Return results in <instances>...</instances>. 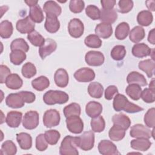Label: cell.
I'll list each match as a JSON object with an SVG mask.
<instances>
[{"instance_id":"cell-47","label":"cell","mask_w":155,"mask_h":155,"mask_svg":"<svg viewBox=\"0 0 155 155\" xmlns=\"http://www.w3.org/2000/svg\"><path fill=\"white\" fill-rule=\"evenodd\" d=\"M44 135L48 143L51 145H56L61 137L59 132L56 130H47L45 132Z\"/></svg>"},{"instance_id":"cell-7","label":"cell","mask_w":155,"mask_h":155,"mask_svg":"<svg viewBox=\"0 0 155 155\" xmlns=\"http://www.w3.org/2000/svg\"><path fill=\"white\" fill-rule=\"evenodd\" d=\"M130 134L132 137L149 139L152 137V130L142 124H137L131 127Z\"/></svg>"},{"instance_id":"cell-50","label":"cell","mask_w":155,"mask_h":155,"mask_svg":"<svg viewBox=\"0 0 155 155\" xmlns=\"http://www.w3.org/2000/svg\"><path fill=\"white\" fill-rule=\"evenodd\" d=\"M85 7V2L82 0H71L69 3V8L74 13L82 12Z\"/></svg>"},{"instance_id":"cell-57","label":"cell","mask_w":155,"mask_h":155,"mask_svg":"<svg viewBox=\"0 0 155 155\" xmlns=\"http://www.w3.org/2000/svg\"><path fill=\"white\" fill-rule=\"evenodd\" d=\"M19 93L22 96L24 102L26 103H32L36 99L35 94L31 91H21Z\"/></svg>"},{"instance_id":"cell-21","label":"cell","mask_w":155,"mask_h":155,"mask_svg":"<svg viewBox=\"0 0 155 155\" xmlns=\"http://www.w3.org/2000/svg\"><path fill=\"white\" fill-rule=\"evenodd\" d=\"M95 33L97 36L103 39L110 38L113 33V28L111 24L101 22L98 24L95 28Z\"/></svg>"},{"instance_id":"cell-22","label":"cell","mask_w":155,"mask_h":155,"mask_svg":"<svg viewBox=\"0 0 155 155\" xmlns=\"http://www.w3.org/2000/svg\"><path fill=\"white\" fill-rule=\"evenodd\" d=\"M112 121L114 125L122 128L124 130L128 129L131 125L130 118L124 113L114 114L112 117Z\"/></svg>"},{"instance_id":"cell-39","label":"cell","mask_w":155,"mask_h":155,"mask_svg":"<svg viewBox=\"0 0 155 155\" xmlns=\"http://www.w3.org/2000/svg\"><path fill=\"white\" fill-rule=\"evenodd\" d=\"M125 130L115 125H113L108 132L110 139L113 141L121 140L125 137Z\"/></svg>"},{"instance_id":"cell-29","label":"cell","mask_w":155,"mask_h":155,"mask_svg":"<svg viewBox=\"0 0 155 155\" xmlns=\"http://www.w3.org/2000/svg\"><path fill=\"white\" fill-rule=\"evenodd\" d=\"M139 68L144 71L147 76L151 78L154 73L155 62L152 59H145L140 61L138 64Z\"/></svg>"},{"instance_id":"cell-41","label":"cell","mask_w":155,"mask_h":155,"mask_svg":"<svg viewBox=\"0 0 155 155\" xmlns=\"http://www.w3.org/2000/svg\"><path fill=\"white\" fill-rule=\"evenodd\" d=\"M90 125L91 129L94 132L101 133L105 129V122L102 116H99L91 120Z\"/></svg>"},{"instance_id":"cell-19","label":"cell","mask_w":155,"mask_h":155,"mask_svg":"<svg viewBox=\"0 0 155 155\" xmlns=\"http://www.w3.org/2000/svg\"><path fill=\"white\" fill-rule=\"evenodd\" d=\"M22 117V113L17 111H11L7 113L5 122L11 128H17L20 125Z\"/></svg>"},{"instance_id":"cell-58","label":"cell","mask_w":155,"mask_h":155,"mask_svg":"<svg viewBox=\"0 0 155 155\" xmlns=\"http://www.w3.org/2000/svg\"><path fill=\"white\" fill-rule=\"evenodd\" d=\"M115 0H101V3L103 9L111 10L113 9L116 4Z\"/></svg>"},{"instance_id":"cell-8","label":"cell","mask_w":155,"mask_h":155,"mask_svg":"<svg viewBox=\"0 0 155 155\" xmlns=\"http://www.w3.org/2000/svg\"><path fill=\"white\" fill-rule=\"evenodd\" d=\"M39 114L36 111H27L23 117L22 125L27 130H33L39 125Z\"/></svg>"},{"instance_id":"cell-45","label":"cell","mask_w":155,"mask_h":155,"mask_svg":"<svg viewBox=\"0 0 155 155\" xmlns=\"http://www.w3.org/2000/svg\"><path fill=\"white\" fill-rule=\"evenodd\" d=\"M126 55L125 47L122 45L114 46L111 51V56L115 61L122 60Z\"/></svg>"},{"instance_id":"cell-26","label":"cell","mask_w":155,"mask_h":155,"mask_svg":"<svg viewBox=\"0 0 155 155\" xmlns=\"http://www.w3.org/2000/svg\"><path fill=\"white\" fill-rule=\"evenodd\" d=\"M117 18V13L116 9L113 8L111 10H105L102 8L101 10L99 19L102 22L111 24L114 22Z\"/></svg>"},{"instance_id":"cell-38","label":"cell","mask_w":155,"mask_h":155,"mask_svg":"<svg viewBox=\"0 0 155 155\" xmlns=\"http://www.w3.org/2000/svg\"><path fill=\"white\" fill-rule=\"evenodd\" d=\"M26 58L27 56L25 53L22 50H12L10 53V62L15 65L21 64L26 59Z\"/></svg>"},{"instance_id":"cell-33","label":"cell","mask_w":155,"mask_h":155,"mask_svg":"<svg viewBox=\"0 0 155 155\" xmlns=\"http://www.w3.org/2000/svg\"><path fill=\"white\" fill-rule=\"evenodd\" d=\"M142 91L140 86L136 84H129L125 89L127 94L134 101H137L140 98Z\"/></svg>"},{"instance_id":"cell-54","label":"cell","mask_w":155,"mask_h":155,"mask_svg":"<svg viewBox=\"0 0 155 155\" xmlns=\"http://www.w3.org/2000/svg\"><path fill=\"white\" fill-rule=\"evenodd\" d=\"M36 148L38 151H43L48 148V142L44 134H39L36 138Z\"/></svg>"},{"instance_id":"cell-34","label":"cell","mask_w":155,"mask_h":155,"mask_svg":"<svg viewBox=\"0 0 155 155\" xmlns=\"http://www.w3.org/2000/svg\"><path fill=\"white\" fill-rule=\"evenodd\" d=\"M31 85L37 91H43L50 85L49 79L44 76H41L31 81Z\"/></svg>"},{"instance_id":"cell-61","label":"cell","mask_w":155,"mask_h":155,"mask_svg":"<svg viewBox=\"0 0 155 155\" xmlns=\"http://www.w3.org/2000/svg\"><path fill=\"white\" fill-rule=\"evenodd\" d=\"M28 6H29L30 7H33L36 4H38V1H35V0H29V1H24Z\"/></svg>"},{"instance_id":"cell-52","label":"cell","mask_w":155,"mask_h":155,"mask_svg":"<svg viewBox=\"0 0 155 155\" xmlns=\"http://www.w3.org/2000/svg\"><path fill=\"white\" fill-rule=\"evenodd\" d=\"M140 97L146 103H153L155 101V90L146 88L142 91Z\"/></svg>"},{"instance_id":"cell-23","label":"cell","mask_w":155,"mask_h":155,"mask_svg":"<svg viewBox=\"0 0 155 155\" xmlns=\"http://www.w3.org/2000/svg\"><path fill=\"white\" fill-rule=\"evenodd\" d=\"M130 145L134 150L145 151L151 147V142L148 139L136 138V139H133L131 141Z\"/></svg>"},{"instance_id":"cell-55","label":"cell","mask_w":155,"mask_h":155,"mask_svg":"<svg viewBox=\"0 0 155 155\" xmlns=\"http://www.w3.org/2000/svg\"><path fill=\"white\" fill-rule=\"evenodd\" d=\"M118 93V89L115 85L108 86L105 91V98L107 100H111L114 96Z\"/></svg>"},{"instance_id":"cell-48","label":"cell","mask_w":155,"mask_h":155,"mask_svg":"<svg viewBox=\"0 0 155 155\" xmlns=\"http://www.w3.org/2000/svg\"><path fill=\"white\" fill-rule=\"evenodd\" d=\"M21 73L24 78L30 79L36 75V67L31 62H27L22 66L21 69Z\"/></svg>"},{"instance_id":"cell-20","label":"cell","mask_w":155,"mask_h":155,"mask_svg":"<svg viewBox=\"0 0 155 155\" xmlns=\"http://www.w3.org/2000/svg\"><path fill=\"white\" fill-rule=\"evenodd\" d=\"M85 112L90 117H97L102 112V106L98 102L90 101L86 105Z\"/></svg>"},{"instance_id":"cell-42","label":"cell","mask_w":155,"mask_h":155,"mask_svg":"<svg viewBox=\"0 0 155 155\" xmlns=\"http://www.w3.org/2000/svg\"><path fill=\"white\" fill-rule=\"evenodd\" d=\"M27 39L30 43L35 47H40L45 42L44 37L36 30H33L31 33H28L27 35Z\"/></svg>"},{"instance_id":"cell-11","label":"cell","mask_w":155,"mask_h":155,"mask_svg":"<svg viewBox=\"0 0 155 155\" xmlns=\"http://www.w3.org/2000/svg\"><path fill=\"white\" fill-rule=\"evenodd\" d=\"M74 78L78 82H88L94 80L95 78V73L91 68L84 67L75 71Z\"/></svg>"},{"instance_id":"cell-17","label":"cell","mask_w":155,"mask_h":155,"mask_svg":"<svg viewBox=\"0 0 155 155\" xmlns=\"http://www.w3.org/2000/svg\"><path fill=\"white\" fill-rule=\"evenodd\" d=\"M43 10L46 13V15L58 17L61 12L62 8L56 2L54 1H46L43 5Z\"/></svg>"},{"instance_id":"cell-32","label":"cell","mask_w":155,"mask_h":155,"mask_svg":"<svg viewBox=\"0 0 155 155\" xmlns=\"http://www.w3.org/2000/svg\"><path fill=\"white\" fill-rule=\"evenodd\" d=\"M104 92L103 86L97 82H91L88 87L89 95L94 98H101Z\"/></svg>"},{"instance_id":"cell-36","label":"cell","mask_w":155,"mask_h":155,"mask_svg":"<svg viewBox=\"0 0 155 155\" xmlns=\"http://www.w3.org/2000/svg\"><path fill=\"white\" fill-rule=\"evenodd\" d=\"M130 32V26L127 22H122L117 25L115 30V37L119 40L125 39Z\"/></svg>"},{"instance_id":"cell-9","label":"cell","mask_w":155,"mask_h":155,"mask_svg":"<svg viewBox=\"0 0 155 155\" xmlns=\"http://www.w3.org/2000/svg\"><path fill=\"white\" fill-rule=\"evenodd\" d=\"M68 30L70 35L71 37L79 38L84 33V24L79 19L73 18L71 19L68 23Z\"/></svg>"},{"instance_id":"cell-24","label":"cell","mask_w":155,"mask_h":155,"mask_svg":"<svg viewBox=\"0 0 155 155\" xmlns=\"http://www.w3.org/2000/svg\"><path fill=\"white\" fill-rule=\"evenodd\" d=\"M7 87L12 90H18L23 85V81L20 76L16 73L10 74L5 80Z\"/></svg>"},{"instance_id":"cell-2","label":"cell","mask_w":155,"mask_h":155,"mask_svg":"<svg viewBox=\"0 0 155 155\" xmlns=\"http://www.w3.org/2000/svg\"><path fill=\"white\" fill-rule=\"evenodd\" d=\"M69 97L65 92L60 90H48L43 96L44 102L49 105L63 104L68 102Z\"/></svg>"},{"instance_id":"cell-51","label":"cell","mask_w":155,"mask_h":155,"mask_svg":"<svg viewBox=\"0 0 155 155\" xmlns=\"http://www.w3.org/2000/svg\"><path fill=\"white\" fill-rule=\"evenodd\" d=\"M133 7V2L131 0H120L118 2V12L121 13H127Z\"/></svg>"},{"instance_id":"cell-35","label":"cell","mask_w":155,"mask_h":155,"mask_svg":"<svg viewBox=\"0 0 155 155\" xmlns=\"http://www.w3.org/2000/svg\"><path fill=\"white\" fill-rule=\"evenodd\" d=\"M29 17L34 22L36 23H41L43 21L44 16L43 15L42 10L38 4L30 7Z\"/></svg>"},{"instance_id":"cell-27","label":"cell","mask_w":155,"mask_h":155,"mask_svg":"<svg viewBox=\"0 0 155 155\" xmlns=\"http://www.w3.org/2000/svg\"><path fill=\"white\" fill-rule=\"evenodd\" d=\"M44 27L48 32L54 33L59 30L60 28V22L57 17L46 15Z\"/></svg>"},{"instance_id":"cell-53","label":"cell","mask_w":155,"mask_h":155,"mask_svg":"<svg viewBox=\"0 0 155 155\" xmlns=\"http://www.w3.org/2000/svg\"><path fill=\"white\" fill-rule=\"evenodd\" d=\"M154 115H155V108H151L149 109L144 116V122L148 128L154 127Z\"/></svg>"},{"instance_id":"cell-40","label":"cell","mask_w":155,"mask_h":155,"mask_svg":"<svg viewBox=\"0 0 155 155\" xmlns=\"http://www.w3.org/2000/svg\"><path fill=\"white\" fill-rule=\"evenodd\" d=\"M63 112L65 117L72 116H79L81 112V106L77 103H71L64 107Z\"/></svg>"},{"instance_id":"cell-18","label":"cell","mask_w":155,"mask_h":155,"mask_svg":"<svg viewBox=\"0 0 155 155\" xmlns=\"http://www.w3.org/2000/svg\"><path fill=\"white\" fill-rule=\"evenodd\" d=\"M68 74L64 68L58 69L54 74V81L56 85L61 88L67 87L68 84Z\"/></svg>"},{"instance_id":"cell-15","label":"cell","mask_w":155,"mask_h":155,"mask_svg":"<svg viewBox=\"0 0 155 155\" xmlns=\"http://www.w3.org/2000/svg\"><path fill=\"white\" fill-rule=\"evenodd\" d=\"M6 105L12 108H22L25 105V102L19 93H10L5 99Z\"/></svg>"},{"instance_id":"cell-3","label":"cell","mask_w":155,"mask_h":155,"mask_svg":"<svg viewBox=\"0 0 155 155\" xmlns=\"http://www.w3.org/2000/svg\"><path fill=\"white\" fill-rule=\"evenodd\" d=\"M78 137L65 136L62 140L59 147V153L61 155H78L76 148Z\"/></svg>"},{"instance_id":"cell-31","label":"cell","mask_w":155,"mask_h":155,"mask_svg":"<svg viewBox=\"0 0 155 155\" xmlns=\"http://www.w3.org/2000/svg\"><path fill=\"white\" fill-rule=\"evenodd\" d=\"M145 36V30L141 26H136L130 32L129 38L131 42L137 44L142 41Z\"/></svg>"},{"instance_id":"cell-5","label":"cell","mask_w":155,"mask_h":155,"mask_svg":"<svg viewBox=\"0 0 155 155\" xmlns=\"http://www.w3.org/2000/svg\"><path fill=\"white\" fill-rule=\"evenodd\" d=\"M60 113L55 109L47 110L43 116V124L47 128L58 126L60 123Z\"/></svg>"},{"instance_id":"cell-25","label":"cell","mask_w":155,"mask_h":155,"mask_svg":"<svg viewBox=\"0 0 155 155\" xmlns=\"http://www.w3.org/2000/svg\"><path fill=\"white\" fill-rule=\"evenodd\" d=\"M16 140L21 149L27 150L31 148L32 146V138L27 133H20L16 134Z\"/></svg>"},{"instance_id":"cell-49","label":"cell","mask_w":155,"mask_h":155,"mask_svg":"<svg viewBox=\"0 0 155 155\" xmlns=\"http://www.w3.org/2000/svg\"><path fill=\"white\" fill-rule=\"evenodd\" d=\"M85 13L92 20H97L100 18L101 10L94 5H89L85 8Z\"/></svg>"},{"instance_id":"cell-28","label":"cell","mask_w":155,"mask_h":155,"mask_svg":"<svg viewBox=\"0 0 155 155\" xmlns=\"http://www.w3.org/2000/svg\"><path fill=\"white\" fill-rule=\"evenodd\" d=\"M127 82L129 84H136L140 86H146L147 85L145 76L137 71L130 72L127 77Z\"/></svg>"},{"instance_id":"cell-37","label":"cell","mask_w":155,"mask_h":155,"mask_svg":"<svg viewBox=\"0 0 155 155\" xmlns=\"http://www.w3.org/2000/svg\"><path fill=\"white\" fill-rule=\"evenodd\" d=\"M12 23L8 20L2 21L0 24V36L2 38H9L13 34Z\"/></svg>"},{"instance_id":"cell-12","label":"cell","mask_w":155,"mask_h":155,"mask_svg":"<svg viewBox=\"0 0 155 155\" xmlns=\"http://www.w3.org/2000/svg\"><path fill=\"white\" fill-rule=\"evenodd\" d=\"M98 150L102 155L120 154L114 143L108 140H102L98 144Z\"/></svg>"},{"instance_id":"cell-46","label":"cell","mask_w":155,"mask_h":155,"mask_svg":"<svg viewBox=\"0 0 155 155\" xmlns=\"http://www.w3.org/2000/svg\"><path fill=\"white\" fill-rule=\"evenodd\" d=\"M1 152L4 155H15L17 152V148L13 141L7 140L2 144Z\"/></svg>"},{"instance_id":"cell-62","label":"cell","mask_w":155,"mask_h":155,"mask_svg":"<svg viewBox=\"0 0 155 155\" xmlns=\"http://www.w3.org/2000/svg\"><path fill=\"white\" fill-rule=\"evenodd\" d=\"M154 87H155V85H154V79H153L151 80V81L150 82V84H149V88L152 89V90H154Z\"/></svg>"},{"instance_id":"cell-6","label":"cell","mask_w":155,"mask_h":155,"mask_svg":"<svg viewBox=\"0 0 155 155\" xmlns=\"http://www.w3.org/2000/svg\"><path fill=\"white\" fill-rule=\"evenodd\" d=\"M66 125L68 131L74 134H80L84 129V123L78 116H72L66 117Z\"/></svg>"},{"instance_id":"cell-4","label":"cell","mask_w":155,"mask_h":155,"mask_svg":"<svg viewBox=\"0 0 155 155\" xmlns=\"http://www.w3.org/2000/svg\"><path fill=\"white\" fill-rule=\"evenodd\" d=\"M94 144V134L91 131H85L77 138V146L84 151L91 150Z\"/></svg>"},{"instance_id":"cell-60","label":"cell","mask_w":155,"mask_h":155,"mask_svg":"<svg viewBox=\"0 0 155 155\" xmlns=\"http://www.w3.org/2000/svg\"><path fill=\"white\" fill-rule=\"evenodd\" d=\"M145 4L146 5L147 7V8L151 11H154V4H155V1L153 0L151 1H145Z\"/></svg>"},{"instance_id":"cell-14","label":"cell","mask_w":155,"mask_h":155,"mask_svg":"<svg viewBox=\"0 0 155 155\" xmlns=\"http://www.w3.org/2000/svg\"><path fill=\"white\" fill-rule=\"evenodd\" d=\"M57 48V44L55 41L47 38L45 40L44 44L39 48V54L42 59H44L47 56L54 52Z\"/></svg>"},{"instance_id":"cell-44","label":"cell","mask_w":155,"mask_h":155,"mask_svg":"<svg viewBox=\"0 0 155 155\" xmlns=\"http://www.w3.org/2000/svg\"><path fill=\"white\" fill-rule=\"evenodd\" d=\"M10 49L12 51L19 50L26 53L29 50V45L24 39L17 38L12 42L10 44Z\"/></svg>"},{"instance_id":"cell-13","label":"cell","mask_w":155,"mask_h":155,"mask_svg":"<svg viewBox=\"0 0 155 155\" xmlns=\"http://www.w3.org/2000/svg\"><path fill=\"white\" fill-rule=\"evenodd\" d=\"M16 28V30L22 34H28L35 30V24L29 16H27L25 18L19 19L17 21Z\"/></svg>"},{"instance_id":"cell-1","label":"cell","mask_w":155,"mask_h":155,"mask_svg":"<svg viewBox=\"0 0 155 155\" xmlns=\"http://www.w3.org/2000/svg\"><path fill=\"white\" fill-rule=\"evenodd\" d=\"M113 107L115 111H124L128 113H135L142 111L143 109L139 105L130 102L124 94L117 93L114 97Z\"/></svg>"},{"instance_id":"cell-56","label":"cell","mask_w":155,"mask_h":155,"mask_svg":"<svg viewBox=\"0 0 155 155\" xmlns=\"http://www.w3.org/2000/svg\"><path fill=\"white\" fill-rule=\"evenodd\" d=\"M10 70L5 65H0V82L3 84L5 82L7 78L10 74Z\"/></svg>"},{"instance_id":"cell-16","label":"cell","mask_w":155,"mask_h":155,"mask_svg":"<svg viewBox=\"0 0 155 155\" xmlns=\"http://www.w3.org/2000/svg\"><path fill=\"white\" fill-rule=\"evenodd\" d=\"M152 50L145 43H138L133 45L132 48V54L138 58H142L150 56Z\"/></svg>"},{"instance_id":"cell-43","label":"cell","mask_w":155,"mask_h":155,"mask_svg":"<svg viewBox=\"0 0 155 155\" xmlns=\"http://www.w3.org/2000/svg\"><path fill=\"white\" fill-rule=\"evenodd\" d=\"M84 42L85 45L90 48H97L102 45V41L96 35L92 34L87 36L84 40Z\"/></svg>"},{"instance_id":"cell-30","label":"cell","mask_w":155,"mask_h":155,"mask_svg":"<svg viewBox=\"0 0 155 155\" xmlns=\"http://www.w3.org/2000/svg\"><path fill=\"white\" fill-rule=\"evenodd\" d=\"M153 20L151 12L149 10H142L137 16V21L139 25L144 27L150 25Z\"/></svg>"},{"instance_id":"cell-10","label":"cell","mask_w":155,"mask_h":155,"mask_svg":"<svg viewBox=\"0 0 155 155\" xmlns=\"http://www.w3.org/2000/svg\"><path fill=\"white\" fill-rule=\"evenodd\" d=\"M85 61L90 66L97 67L102 65L105 61L104 54L98 51H89L85 56Z\"/></svg>"},{"instance_id":"cell-59","label":"cell","mask_w":155,"mask_h":155,"mask_svg":"<svg viewBox=\"0 0 155 155\" xmlns=\"http://www.w3.org/2000/svg\"><path fill=\"white\" fill-rule=\"evenodd\" d=\"M154 28H153L150 31L148 36V42L153 44L154 45L155 44V36H154Z\"/></svg>"}]
</instances>
